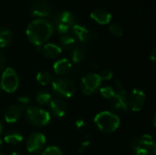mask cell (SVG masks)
I'll list each match as a JSON object with an SVG mask.
<instances>
[{"label":"cell","instance_id":"1","mask_svg":"<svg viewBox=\"0 0 156 155\" xmlns=\"http://www.w3.org/2000/svg\"><path fill=\"white\" fill-rule=\"evenodd\" d=\"M53 31L54 26L51 22L47 19L37 18L28 24L26 34L32 44L37 47H40L49 39Z\"/></svg>","mask_w":156,"mask_h":155},{"label":"cell","instance_id":"2","mask_svg":"<svg viewBox=\"0 0 156 155\" xmlns=\"http://www.w3.org/2000/svg\"><path fill=\"white\" fill-rule=\"evenodd\" d=\"M94 124L101 132L104 133H112L120 127L121 120L115 113L105 111L95 116Z\"/></svg>","mask_w":156,"mask_h":155},{"label":"cell","instance_id":"3","mask_svg":"<svg viewBox=\"0 0 156 155\" xmlns=\"http://www.w3.org/2000/svg\"><path fill=\"white\" fill-rule=\"evenodd\" d=\"M26 119L35 127H44L49 123L50 114L44 109L30 106L26 111Z\"/></svg>","mask_w":156,"mask_h":155},{"label":"cell","instance_id":"4","mask_svg":"<svg viewBox=\"0 0 156 155\" xmlns=\"http://www.w3.org/2000/svg\"><path fill=\"white\" fill-rule=\"evenodd\" d=\"M52 88L56 95L61 98H71L76 92L75 83L65 77H60L54 79L52 82Z\"/></svg>","mask_w":156,"mask_h":155},{"label":"cell","instance_id":"5","mask_svg":"<svg viewBox=\"0 0 156 155\" xmlns=\"http://www.w3.org/2000/svg\"><path fill=\"white\" fill-rule=\"evenodd\" d=\"M1 89L7 93L15 92L19 86V79L16 70L12 68H6L1 77Z\"/></svg>","mask_w":156,"mask_h":155},{"label":"cell","instance_id":"6","mask_svg":"<svg viewBox=\"0 0 156 155\" xmlns=\"http://www.w3.org/2000/svg\"><path fill=\"white\" fill-rule=\"evenodd\" d=\"M101 79L97 73H90L81 79L80 88L85 95H92L100 88Z\"/></svg>","mask_w":156,"mask_h":155},{"label":"cell","instance_id":"7","mask_svg":"<svg viewBox=\"0 0 156 155\" xmlns=\"http://www.w3.org/2000/svg\"><path fill=\"white\" fill-rule=\"evenodd\" d=\"M46 144V137L41 132H33L31 133L26 142L27 150L30 153L37 154L39 153L45 147Z\"/></svg>","mask_w":156,"mask_h":155},{"label":"cell","instance_id":"8","mask_svg":"<svg viewBox=\"0 0 156 155\" xmlns=\"http://www.w3.org/2000/svg\"><path fill=\"white\" fill-rule=\"evenodd\" d=\"M146 95L144 91L140 89H134L127 97V103L129 109L133 111H140L145 103Z\"/></svg>","mask_w":156,"mask_h":155},{"label":"cell","instance_id":"9","mask_svg":"<svg viewBox=\"0 0 156 155\" xmlns=\"http://www.w3.org/2000/svg\"><path fill=\"white\" fill-rule=\"evenodd\" d=\"M31 13L35 16H48L51 14V7L48 0H35L31 5Z\"/></svg>","mask_w":156,"mask_h":155},{"label":"cell","instance_id":"10","mask_svg":"<svg viewBox=\"0 0 156 155\" xmlns=\"http://www.w3.org/2000/svg\"><path fill=\"white\" fill-rule=\"evenodd\" d=\"M24 113V108L19 104L11 105L5 112V121L7 123H15L20 120Z\"/></svg>","mask_w":156,"mask_h":155},{"label":"cell","instance_id":"11","mask_svg":"<svg viewBox=\"0 0 156 155\" xmlns=\"http://www.w3.org/2000/svg\"><path fill=\"white\" fill-rule=\"evenodd\" d=\"M49 104V110L50 112L58 118L63 117L67 111H68V106L67 104L60 99H54L51 100Z\"/></svg>","mask_w":156,"mask_h":155},{"label":"cell","instance_id":"12","mask_svg":"<svg viewBox=\"0 0 156 155\" xmlns=\"http://www.w3.org/2000/svg\"><path fill=\"white\" fill-rule=\"evenodd\" d=\"M90 17L97 23L101 25H107L112 20L111 13L104 8H97L93 10L90 14Z\"/></svg>","mask_w":156,"mask_h":155},{"label":"cell","instance_id":"13","mask_svg":"<svg viewBox=\"0 0 156 155\" xmlns=\"http://www.w3.org/2000/svg\"><path fill=\"white\" fill-rule=\"evenodd\" d=\"M71 62L68 58H61L57 60L53 65V70L55 74L58 76H65L67 75L71 69Z\"/></svg>","mask_w":156,"mask_h":155},{"label":"cell","instance_id":"14","mask_svg":"<svg viewBox=\"0 0 156 155\" xmlns=\"http://www.w3.org/2000/svg\"><path fill=\"white\" fill-rule=\"evenodd\" d=\"M111 104L113 109L121 111H126L129 110L128 103H127V96L126 95H122L119 93H115L114 97L110 100Z\"/></svg>","mask_w":156,"mask_h":155},{"label":"cell","instance_id":"15","mask_svg":"<svg viewBox=\"0 0 156 155\" xmlns=\"http://www.w3.org/2000/svg\"><path fill=\"white\" fill-rule=\"evenodd\" d=\"M141 148L146 150L151 155L156 154V144L153 136L149 134H144L140 137Z\"/></svg>","mask_w":156,"mask_h":155},{"label":"cell","instance_id":"16","mask_svg":"<svg viewBox=\"0 0 156 155\" xmlns=\"http://www.w3.org/2000/svg\"><path fill=\"white\" fill-rule=\"evenodd\" d=\"M72 32H73V35L75 36V37L81 43H85V42L89 41V39L90 38V33L83 26L75 24L72 26Z\"/></svg>","mask_w":156,"mask_h":155},{"label":"cell","instance_id":"17","mask_svg":"<svg viewBox=\"0 0 156 155\" xmlns=\"http://www.w3.org/2000/svg\"><path fill=\"white\" fill-rule=\"evenodd\" d=\"M87 57V49L83 45L74 46L71 50V59L74 63L80 64L85 60Z\"/></svg>","mask_w":156,"mask_h":155},{"label":"cell","instance_id":"18","mask_svg":"<svg viewBox=\"0 0 156 155\" xmlns=\"http://www.w3.org/2000/svg\"><path fill=\"white\" fill-rule=\"evenodd\" d=\"M61 52L62 48L59 46L52 43H48L44 45V47L42 48V53L48 58H55L58 57L61 54Z\"/></svg>","mask_w":156,"mask_h":155},{"label":"cell","instance_id":"19","mask_svg":"<svg viewBox=\"0 0 156 155\" xmlns=\"http://www.w3.org/2000/svg\"><path fill=\"white\" fill-rule=\"evenodd\" d=\"M23 141V136L22 134L15 130L8 131L5 135H4V142L7 144L10 145H17Z\"/></svg>","mask_w":156,"mask_h":155},{"label":"cell","instance_id":"20","mask_svg":"<svg viewBox=\"0 0 156 155\" xmlns=\"http://www.w3.org/2000/svg\"><path fill=\"white\" fill-rule=\"evenodd\" d=\"M57 23H60L63 25H66L69 27H72L75 23H76V17L74 16V15L69 12V11H63L62 13H60L56 20Z\"/></svg>","mask_w":156,"mask_h":155},{"label":"cell","instance_id":"21","mask_svg":"<svg viewBox=\"0 0 156 155\" xmlns=\"http://www.w3.org/2000/svg\"><path fill=\"white\" fill-rule=\"evenodd\" d=\"M12 32L6 27H0V48H5L12 41Z\"/></svg>","mask_w":156,"mask_h":155},{"label":"cell","instance_id":"22","mask_svg":"<svg viewBox=\"0 0 156 155\" xmlns=\"http://www.w3.org/2000/svg\"><path fill=\"white\" fill-rule=\"evenodd\" d=\"M59 43L61 45V47L67 50H70L74 48L75 46V38L68 34L66 35H62L59 38ZM60 47V48H61Z\"/></svg>","mask_w":156,"mask_h":155},{"label":"cell","instance_id":"23","mask_svg":"<svg viewBox=\"0 0 156 155\" xmlns=\"http://www.w3.org/2000/svg\"><path fill=\"white\" fill-rule=\"evenodd\" d=\"M35 100L37 101V103H38L41 106L47 105L50 102L51 100V95L45 90H40L36 94Z\"/></svg>","mask_w":156,"mask_h":155},{"label":"cell","instance_id":"24","mask_svg":"<svg viewBox=\"0 0 156 155\" xmlns=\"http://www.w3.org/2000/svg\"><path fill=\"white\" fill-rule=\"evenodd\" d=\"M37 81L42 86H46L50 84L53 81L52 75L48 71H40L37 75Z\"/></svg>","mask_w":156,"mask_h":155},{"label":"cell","instance_id":"25","mask_svg":"<svg viewBox=\"0 0 156 155\" xmlns=\"http://www.w3.org/2000/svg\"><path fill=\"white\" fill-rule=\"evenodd\" d=\"M100 93L101 94V96L107 100H112L114 95H115V90L112 89V87L111 86H104L102 88L100 89Z\"/></svg>","mask_w":156,"mask_h":155},{"label":"cell","instance_id":"26","mask_svg":"<svg viewBox=\"0 0 156 155\" xmlns=\"http://www.w3.org/2000/svg\"><path fill=\"white\" fill-rule=\"evenodd\" d=\"M109 29H110V32H111L113 36H115V37H122V34H123V28H122V26L120 24H118V23H113V24H112V25L110 26Z\"/></svg>","mask_w":156,"mask_h":155},{"label":"cell","instance_id":"27","mask_svg":"<svg viewBox=\"0 0 156 155\" xmlns=\"http://www.w3.org/2000/svg\"><path fill=\"white\" fill-rule=\"evenodd\" d=\"M41 155H62V151L58 146H48L43 151Z\"/></svg>","mask_w":156,"mask_h":155},{"label":"cell","instance_id":"28","mask_svg":"<svg viewBox=\"0 0 156 155\" xmlns=\"http://www.w3.org/2000/svg\"><path fill=\"white\" fill-rule=\"evenodd\" d=\"M130 148L132 151L136 152L141 148V143H140V137L138 136H133L130 140Z\"/></svg>","mask_w":156,"mask_h":155},{"label":"cell","instance_id":"29","mask_svg":"<svg viewBox=\"0 0 156 155\" xmlns=\"http://www.w3.org/2000/svg\"><path fill=\"white\" fill-rule=\"evenodd\" d=\"M99 76H100L101 81L102 80H110L113 77V72H112V70H111L109 69H102L101 71Z\"/></svg>","mask_w":156,"mask_h":155},{"label":"cell","instance_id":"30","mask_svg":"<svg viewBox=\"0 0 156 155\" xmlns=\"http://www.w3.org/2000/svg\"><path fill=\"white\" fill-rule=\"evenodd\" d=\"M115 87H116V90H115L116 93H119V94H122V95H126V90H125V89H124V87H123L121 80L117 79L115 81Z\"/></svg>","mask_w":156,"mask_h":155},{"label":"cell","instance_id":"31","mask_svg":"<svg viewBox=\"0 0 156 155\" xmlns=\"http://www.w3.org/2000/svg\"><path fill=\"white\" fill-rule=\"evenodd\" d=\"M57 29H58V32L61 35H66L69 33L70 27L66 26V25H63V24H60V23H57Z\"/></svg>","mask_w":156,"mask_h":155},{"label":"cell","instance_id":"32","mask_svg":"<svg viewBox=\"0 0 156 155\" xmlns=\"http://www.w3.org/2000/svg\"><path fill=\"white\" fill-rule=\"evenodd\" d=\"M18 102H19V105H21L23 108L27 107L30 103V98L27 96H20L18 98Z\"/></svg>","mask_w":156,"mask_h":155},{"label":"cell","instance_id":"33","mask_svg":"<svg viewBox=\"0 0 156 155\" xmlns=\"http://www.w3.org/2000/svg\"><path fill=\"white\" fill-rule=\"evenodd\" d=\"M90 143V141H84V142L81 143L80 147L79 148V153H84V152L88 149V147H89Z\"/></svg>","mask_w":156,"mask_h":155},{"label":"cell","instance_id":"34","mask_svg":"<svg viewBox=\"0 0 156 155\" xmlns=\"http://www.w3.org/2000/svg\"><path fill=\"white\" fill-rule=\"evenodd\" d=\"M5 65V57L2 51H0V70L3 69V68Z\"/></svg>","mask_w":156,"mask_h":155},{"label":"cell","instance_id":"35","mask_svg":"<svg viewBox=\"0 0 156 155\" xmlns=\"http://www.w3.org/2000/svg\"><path fill=\"white\" fill-rule=\"evenodd\" d=\"M135 155H151L146 150L143 149V148H140L138 151L135 152Z\"/></svg>","mask_w":156,"mask_h":155},{"label":"cell","instance_id":"36","mask_svg":"<svg viewBox=\"0 0 156 155\" xmlns=\"http://www.w3.org/2000/svg\"><path fill=\"white\" fill-rule=\"evenodd\" d=\"M84 125H85V122L83 120H78L76 122V126L78 128H82V127H84Z\"/></svg>","mask_w":156,"mask_h":155},{"label":"cell","instance_id":"37","mask_svg":"<svg viewBox=\"0 0 156 155\" xmlns=\"http://www.w3.org/2000/svg\"><path fill=\"white\" fill-rule=\"evenodd\" d=\"M150 58H151V59H152L154 62L155 61V51H153V52H152V54H151Z\"/></svg>","mask_w":156,"mask_h":155},{"label":"cell","instance_id":"38","mask_svg":"<svg viewBox=\"0 0 156 155\" xmlns=\"http://www.w3.org/2000/svg\"><path fill=\"white\" fill-rule=\"evenodd\" d=\"M90 68H91V69H98V65L90 64Z\"/></svg>","mask_w":156,"mask_h":155},{"label":"cell","instance_id":"39","mask_svg":"<svg viewBox=\"0 0 156 155\" xmlns=\"http://www.w3.org/2000/svg\"><path fill=\"white\" fill-rule=\"evenodd\" d=\"M2 131H3V124H2V122H1V121H0V135H1V133H2Z\"/></svg>","mask_w":156,"mask_h":155},{"label":"cell","instance_id":"40","mask_svg":"<svg viewBox=\"0 0 156 155\" xmlns=\"http://www.w3.org/2000/svg\"><path fill=\"white\" fill-rule=\"evenodd\" d=\"M155 116L154 117V122H153V124H154V127H155Z\"/></svg>","mask_w":156,"mask_h":155},{"label":"cell","instance_id":"41","mask_svg":"<svg viewBox=\"0 0 156 155\" xmlns=\"http://www.w3.org/2000/svg\"><path fill=\"white\" fill-rule=\"evenodd\" d=\"M11 155H21V154H19L18 153H16V152H14V153H11Z\"/></svg>","mask_w":156,"mask_h":155},{"label":"cell","instance_id":"42","mask_svg":"<svg viewBox=\"0 0 156 155\" xmlns=\"http://www.w3.org/2000/svg\"><path fill=\"white\" fill-rule=\"evenodd\" d=\"M3 142H4V141H3V140H1V139H0V147H1V146H2V145H3Z\"/></svg>","mask_w":156,"mask_h":155},{"label":"cell","instance_id":"43","mask_svg":"<svg viewBox=\"0 0 156 155\" xmlns=\"http://www.w3.org/2000/svg\"><path fill=\"white\" fill-rule=\"evenodd\" d=\"M0 155H5V153H1V152H0Z\"/></svg>","mask_w":156,"mask_h":155},{"label":"cell","instance_id":"44","mask_svg":"<svg viewBox=\"0 0 156 155\" xmlns=\"http://www.w3.org/2000/svg\"><path fill=\"white\" fill-rule=\"evenodd\" d=\"M1 90H2V89H1V86H0V92H1Z\"/></svg>","mask_w":156,"mask_h":155}]
</instances>
